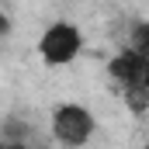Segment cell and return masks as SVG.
Masks as SVG:
<instances>
[{"label":"cell","mask_w":149,"mask_h":149,"mask_svg":"<svg viewBox=\"0 0 149 149\" xmlns=\"http://www.w3.org/2000/svg\"><path fill=\"white\" fill-rule=\"evenodd\" d=\"M10 31V21H7V14H0V35H7Z\"/></svg>","instance_id":"8992f818"},{"label":"cell","mask_w":149,"mask_h":149,"mask_svg":"<svg viewBox=\"0 0 149 149\" xmlns=\"http://www.w3.org/2000/svg\"><path fill=\"white\" fill-rule=\"evenodd\" d=\"M108 73L118 83L121 97L128 101L132 111H146L149 108V59L135 56L132 49H121L118 56H111Z\"/></svg>","instance_id":"6da1fadb"},{"label":"cell","mask_w":149,"mask_h":149,"mask_svg":"<svg viewBox=\"0 0 149 149\" xmlns=\"http://www.w3.org/2000/svg\"><path fill=\"white\" fill-rule=\"evenodd\" d=\"M97 132V118L80 101H63L52 111V139L63 149H83Z\"/></svg>","instance_id":"7a4b0ae2"},{"label":"cell","mask_w":149,"mask_h":149,"mask_svg":"<svg viewBox=\"0 0 149 149\" xmlns=\"http://www.w3.org/2000/svg\"><path fill=\"white\" fill-rule=\"evenodd\" d=\"M83 49V31L73 21H52L38 38V56L45 66H70Z\"/></svg>","instance_id":"3957f363"},{"label":"cell","mask_w":149,"mask_h":149,"mask_svg":"<svg viewBox=\"0 0 149 149\" xmlns=\"http://www.w3.org/2000/svg\"><path fill=\"white\" fill-rule=\"evenodd\" d=\"M0 149H31L28 142H7V139H0Z\"/></svg>","instance_id":"5b68a950"},{"label":"cell","mask_w":149,"mask_h":149,"mask_svg":"<svg viewBox=\"0 0 149 149\" xmlns=\"http://www.w3.org/2000/svg\"><path fill=\"white\" fill-rule=\"evenodd\" d=\"M128 49H132L135 56L149 59V21H135V24H132V31H128Z\"/></svg>","instance_id":"277c9868"}]
</instances>
